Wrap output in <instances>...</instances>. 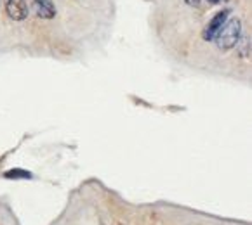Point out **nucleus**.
I'll return each instance as SVG.
<instances>
[{
    "label": "nucleus",
    "instance_id": "obj_1",
    "mask_svg": "<svg viewBox=\"0 0 252 225\" xmlns=\"http://www.w3.org/2000/svg\"><path fill=\"white\" fill-rule=\"evenodd\" d=\"M240 33H242L240 19L238 18L226 19L224 25L221 26V30L214 37L218 49L219 50H230V49H233L238 44V40H240Z\"/></svg>",
    "mask_w": 252,
    "mask_h": 225
},
{
    "label": "nucleus",
    "instance_id": "obj_2",
    "mask_svg": "<svg viewBox=\"0 0 252 225\" xmlns=\"http://www.w3.org/2000/svg\"><path fill=\"white\" fill-rule=\"evenodd\" d=\"M5 12L14 21H23L28 16V4L26 0H5Z\"/></svg>",
    "mask_w": 252,
    "mask_h": 225
},
{
    "label": "nucleus",
    "instance_id": "obj_3",
    "mask_svg": "<svg viewBox=\"0 0 252 225\" xmlns=\"http://www.w3.org/2000/svg\"><path fill=\"white\" fill-rule=\"evenodd\" d=\"M226 18H228V11L218 12V14H216L214 18L211 19V23H209V25L205 26V30H204V40H207V42L214 40V37L218 35V31L221 30V26L224 25Z\"/></svg>",
    "mask_w": 252,
    "mask_h": 225
},
{
    "label": "nucleus",
    "instance_id": "obj_4",
    "mask_svg": "<svg viewBox=\"0 0 252 225\" xmlns=\"http://www.w3.org/2000/svg\"><path fill=\"white\" fill-rule=\"evenodd\" d=\"M32 4H33V9L38 18L51 19L56 16V7L52 4V0H32Z\"/></svg>",
    "mask_w": 252,
    "mask_h": 225
},
{
    "label": "nucleus",
    "instance_id": "obj_5",
    "mask_svg": "<svg viewBox=\"0 0 252 225\" xmlns=\"http://www.w3.org/2000/svg\"><path fill=\"white\" fill-rule=\"evenodd\" d=\"M4 177H7V178H32V174L30 172H26V170H9V172H5Z\"/></svg>",
    "mask_w": 252,
    "mask_h": 225
},
{
    "label": "nucleus",
    "instance_id": "obj_6",
    "mask_svg": "<svg viewBox=\"0 0 252 225\" xmlns=\"http://www.w3.org/2000/svg\"><path fill=\"white\" fill-rule=\"evenodd\" d=\"M186 4L188 5H191V7H198V5H200V2L202 0H185Z\"/></svg>",
    "mask_w": 252,
    "mask_h": 225
},
{
    "label": "nucleus",
    "instance_id": "obj_7",
    "mask_svg": "<svg viewBox=\"0 0 252 225\" xmlns=\"http://www.w3.org/2000/svg\"><path fill=\"white\" fill-rule=\"evenodd\" d=\"M207 2H211V4H218L219 0H207Z\"/></svg>",
    "mask_w": 252,
    "mask_h": 225
}]
</instances>
